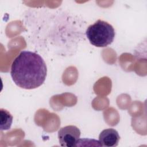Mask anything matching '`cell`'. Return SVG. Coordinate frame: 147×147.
I'll use <instances>...</instances> for the list:
<instances>
[{
    "mask_svg": "<svg viewBox=\"0 0 147 147\" xmlns=\"http://www.w3.org/2000/svg\"><path fill=\"white\" fill-rule=\"evenodd\" d=\"M47 68L44 59L38 54L28 51H22L13 60L10 74L18 87L31 90L44 82Z\"/></svg>",
    "mask_w": 147,
    "mask_h": 147,
    "instance_id": "cell-1",
    "label": "cell"
},
{
    "mask_svg": "<svg viewBox=\"0 0 147 147\" xmlns=\"http://www.w3.org/2000/svg\"><path fill=\"white\" fill-rule=\"evenodd\" d=\"M86 34L92 45L96 47H106L113 42L115 33L111 25L98 20L87 28Z\"/></svg>",
    "mask_w": 147,
    "mask_h": 147,
    "instance_id": "cell-2",
    "label": "cell"
},
{
    "mask_svg": "<svg viewBox=\"0 0 147 147\" xmlns=\"http://www.w3.org/2000/svg\"><path fill=\"white\" fill-rule=\"evenodd\" d=\"M80 136V130L74 125H68L61 127L58 131L59 141L61 146H76Z\"/></svg>",
    "mask_w": 147,
    "mask_h": 147,
    "instance_id": "cell-3",
    "label": "cell"
},
{
    "mask_svg": "<svg viewBox=\"0 0 147 147\" xmlns=\"http://www.w3.org/2000/svg\"><path fill=\"white\" fill-rule=\"evenodd\" d=\"M120 137L118 131L113 128L105 129L99 136V142L101 146L114 147L118 145Z\"/></svg>",
    "mask_w": 147,
    "mask_h": 147,
    "instance_id": "cell-4",
    "label": "cell"
},
{
    "mask_svg": "<svg viewBox=\"0 0 147 147\" xmlns=\"http://www.w3.org/2000/svg\"><path fill=\"white\" fill-rule=\"evenodd\" d=\"M1 130H6L10 128L12 122L13 116L6 109H1Z\"/></svg>",
    "mask_w": 147,
    "mask_h": 147,
    "instance_id": "cell-5",
    "label": "cell"
}]
</instances>
